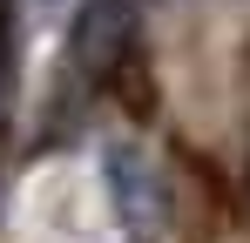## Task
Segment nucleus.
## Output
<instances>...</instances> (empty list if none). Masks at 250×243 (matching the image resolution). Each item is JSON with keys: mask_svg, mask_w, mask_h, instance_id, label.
Masks as SVG:
<instances>
[{"mask_svg": "<svg viewBox=\"0 0 250 243\" xmlns=\"http://www.w3.org/2000/svg\"><path fill=\"white\" fill-rule=\"evenodd\" d=\"M102 182H108V202H115V223H122L128 243H163L169 223V189H163V169L149 162L142 142H102Z\"/></svg>", "mask_w": 250, "mask_h": 243, "instance_id": "1", "label": "nucleus"}, {"mask_svg": "<svg viewBox=\"0 0 250 243\" xmlns=\"http://www.w3.org/2000/svg\"><path fill=\"white\" fill-rule=\"evenodd\" d=\"M142 7H149V0H82L75 27H68V54H75V68H82L88 81H102L108 68H122Z\"/></svg>", "mask_w": 250, "mask_h": 243, "instance_id": "2", "label": "nucleus"}, {"mask_svg": "<svg viewBox=\"0 0 250 243\" xmlns=\"http://www.w3.org/2000/svg\"><path fill=\"white\" fill-rule=\"evenodd\" d=\"M47 7H54V0H47Z\"/></svg>", "mask_w": 250, "mask_h": 243, "instance_id": "3", "label": "nucleus"}]
</instances>
